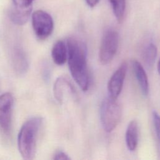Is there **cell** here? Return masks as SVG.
Listing matches in <instances>:
<instances>
[{"mask_svg": "<svg viewBox=\"0 0 160 160\" xmlns=\"http://www.w3.org/2000/svg\"><path fill=\"white\" fill-rule=\"evenodd\" d=\"M68 62L74 80L83 91L88 89L89 76L86 61V46L81 41L69 38L67 40Z\"/></svg>", "mask_w": 160, "mask_h": 160, "instance_id": "cell-1", "label": "cell"}, {"mask_svg": "<svg viewBox=\"0 0 160 160\" xmlns=\"http://www.w3.org/2000/svg\"><path fill=\"white\" fill-rule=\"evenodd\" d=\"M42 118L39 116L28 119L21 126L18 136V147L19 153L24 159L34 158L36 154L37 140Z\"/></svg>", "mask_w": 160, "mask_h": 160, "instance_id": "cell-2", "label": "cell"}, {"mask_svg": "<svg viewBox=\"0 0 160 160\" xmlns=\"http://www.w3.org/2000/svg\"><path fill=\"white\" fill-rule=\"evenodd\" d=\"M121 114V108L116 99L108 96L102 101L100 119L105 131L109 132L116 128L120 121Z\"/></svg>", "mask_w": 160, "mask_h": 160, "instance_id": "cell-3", "label": "cell"}, {"mask_svg": "<svg viewBox=\"0 0 160 160\" xmlns=\"http://www.w3.org/2000/svg\"><path fill=\"white\" fill-rule=\"evenodd\" d=\"M119 43V34L114 29H109L103 34L99 52V59L102 64L110 62L115 56Z\"/></svg>", "mask_w": 160, "mask_h": 160, "instance_id": "cell-4", "label": "cell"}, {"mask_svg": "<svg viewBox=\"0 0 160 160\" xmlns=\"http://www.w3.org/2000/svg\"><path fill=\"white\" fill-rule=\"evenodd\" d=\"M32 26L38 38H48L52 32L54 21L51 16L43 10H36L31 14Z\"/></svg>", "mask_w": 160, "mask_h": 160, "instance_id": "cell-5", "label": "cell"}, {"mask_svg": "<svg viewBox=\"0 0 160 160\" xmlns=\"http://www.w3.org/2000/svg\"><path fill=\"white\" fill-rule=\"evenodd\" d=\"M13 106L14 97L11 92L0 95V128L4 133L11 129Z\"/></svg>", "mask_w": 160, "mask_h": 160, "instance_id": "cell-6", "label": "cell"}, {"mask_svg": "<svg viewBox=\"0 0 160 160\" xmlns=\"http://www.w3.org/2000/svg\"><path fill=\"white\" fill-rule=\"evenodd\" d=\"M127 69V63L123 62L111 76L108 83L109 96L116 99L121 93Z\"/></svg>", "mask_w": 160, "mask_h": 160, "instance_id": "cell-7", "label": "cell"}, {"mask_svg": "<svg viewBox=\"0 0 160 160\" xmlns=\"http://www.w3.org/2000/svg\"><path fill=\"white\" fill-rule=\"evenodd\" d=\"M51 56L54 62L59 66L63 65L68 59V49L65 42L58 41L51 50Z\"/></svg>", "mask_w": 160, "mask_h": 160, "instance_id": "cell-8", "label": "cell"}, {"mask_svg": "<svg viewBox=\"0 0 160 160\" xmlns=\"http://www.w3.org/2000/svg\"><path fill=\"white\" fill-rule=\"evenodd\" d=\"M132 66L142 92L144 96H147L149 91V82L146 71L142 64L135 59L132 61Z\"/></svg>", "mask_w": 160, "mask_h": 160, "instance_id": "cell-9", "label": "cell"}, {"mask_svg": "<svg viewBox=\"0 0 160 160\" xmlns=\"http://www.w3.org/2000/svg\"><path fill=\"white\" fill-rule=\"evenodd\" d=\"M13 65L16 71L19 74H24L28 69V61L26 54L21 48H16L12 53Z\"/></svg>", "mask_w": 160, "mask_h": 160, "instance_id": "cell-10", "label": "cell"}, {"mask_svg": "<svg viewBox=\"0 0 160 160\" xmlns=\"http://www.w3.org/2000/svg\"><path fill=\"white\" fill-rule=\"evenodd\" d=\"M32 9V8L20 9L12 6L9 12V18L11 21L16 25H24L29 20L31 14Z\"/></svg>", "mask_w": 160, "mask_h": 160, "instance_id": "cell-11", "label": "cell"}, {"mask_svg": "<svg viewBox=\"0 0 160 160\" xmlns=\"http://www.w3.org/2000/svg\"><path fill=\"white\" fill-rule=\"evenodd\" d=\"M138 123L135 120H132L128 124L126 131V143L128 149L133 151L138 145Z\"/></svg>", "mask_w": 160, "mask_h": 160, "instance_id": "cell-12", "label": "cell"}, {"mask_svg": "<svg viewBox=\"0 0 160 160\" xmlns=\"http://www.w3.org/2000/svg\"><path fill=\"white\" fill-rule=\"evenodd\" d=\"M71 86H72L71 83L62 77H59L56 79L54 85V95L59 103H62L63 101L64 89Z\"/></svg>", "mask_w": 160, "mask_h": 160, "instance_id": "cell-13", "label": "cell"}, {"mask_svg": "<svg viewBox=\"0 0 160 160\" xmlns=\"http://www.w3.org/2000/svg\"><path fill=\"white\" fill-rule=\"evenodd\" d=\"M116 20L121 23L124 19L126 11V0H109Z\"/></svg>", "mask_w": 160, "mask_h": 160, "instance_id": "cell-14", "label": "cell"}, {"mask_svg": "<svg viewBox=\"0 0 160 160\" xmlns=\"http://www.w3.org/2000/svg\"><path fill=\"white\" fill-rule=\"evenodd\" d=\"M157 56V48L153 43H149L145 48L143 54L144 61L148 68L153 66Z\"/></svg>", "mask_w": 160, "mask_h": 160, "instance_id": "cell-15", "label": "cell"}, {"mask_svg": "<svg viewBox=\"0 0 160 160\" xmlns=\"http://www.w3.org/2000/svg\"><path fill=\"white\" fill-rule=\"evenodd\" d=\"M35 0H12L13 6L20 9H28L32 8V2Z\"/></svg>", "mask_w": 160, "mask_h": 160, "instance_id": "cell-16", "label": "cell"}, {"mask_svg": "<svg viewBox=\"0 0 160 160\" xmlns=\"http://www.w3.org/2000/svg\"><path fill=\"white\" fill-rule=\"evenodd\" d=\"M152 117L157 138L160 144V116L156 111H153Z\"/></svg>", "mask_w": 160, "mask_h": 160, "instance_id": "cell-17", "label": "cell"}, {"mask_svg": "<svg viewBox=\"0 0 160 160\" xmlns=\"http://www.w3.org/2000/svg\"><path fill=\"white\" fill-rule=\"evenodd\" d=\"M53 159L56 160H68V159H70L71 158L64 152L59 151L55 153V154L54 155Z\"/></svg>", "mask_w": 160, "mask_h": 160, "instance_id": "cell-18", "label": "cell"}, {"mask_svg": "<svg viewBox=\"0 0 160 160\" xmlns=\"http://www.w3.org/2000/svg\"><path fill=\"white\" fill-rule=\"evenodd\" d=\"M100 0H86V2L87 3V4L91 7V8H93L95 6L97 5V4L99 2Z\"/></svg>", "mask_w": 160, "mask_h": 160, "instance_id": "cell-19", "label": "cell"}, {"mask_svg": "<svg viewBox=\"0 0 160 160\" xmlns=\"http://www.w3.org/2000/svg\"><path fill=\"white\" fill-rule=\"evenodd\" d=\"M158 71L160 75V58H159L158 63Z\"/></svg>", "mask_w": 160, "mask_h": 160, "instance_id": "cell-20", "label": "cell"}]
</instances>
